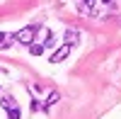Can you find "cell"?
<instances>
[{"instance_id": "obj_5", "label": "cell", "mask_w": 121, "mask_h": 119, "mask_svg": "<svg viewBox=\"0 0 121 119\" xmlns=\"http://www.w3.org/2000/svg\"><path fill=\"white\" fill-rule=\"evenodd\" d=\"M56 102H58V92H51V95L46 97V102H44V110H51Z\"/></svg>"}, {"instance_id": "obj_1", "label": "cell", "mask_w": 121, "mask_h": 119, "mask_svg": "<svg viewBox=\"0 0 121 119\" xmlns=\"http://www.w3.org/2000/svg\"><path fill=\"white\" fill-rule=\"evenodd\" d=\"M36 32H39V27H36V24H29V27L17 29V32L12 34V39H15L17 44H29V46H32V44H34V34H36Z\"/></svg>"}, {"instance_id": "obj_9", "label": "cell", "mask_w": 121, "mask_h": 119, "mask_svg": "<svg viewBox=\"0 0 121 119\" xmlns=\"http://www.w3.org/2000/svg\"><path fill=\"white\" fill-rule=\"evenodd\" d=\"M104 3H107V5H112V3H114V0H104Z\"/></svg>"}, {"instance_id": "obj_2", "label": "cell", "mask_w": 121, "mask_h": 119, "mask_svg": "<svg viewBox=\"0 0 121 119\" xmlns=\"http://www.w3.org/2000/svg\"><path fill=\"white\" fill-rule=\"evenodd\" d=\"M68 54H70V46H68V44H63V46H58L56 51L51 54V58H48V61H51V63H60Z\"/></svg>"}, {"instance_id": "obj_6", "label": "cell", "mask_w": 121, "mask_h": 119, "mask_svg": "<svg viewBox=\"0 0 121 119\" xmlns=\"http://www.w3.org/2000/svg\"><path fill=\"white\" fill-rule=\"evenodd\" d=\"M29 54H32V56H41L44 54V44H32V46H29Z\"/></svg>"}, {"instance_id": "obj_3", "label": "cell", "mask_w": 121, "mask_h": 119, "mask_svg": "<svg viewBox=\"0 0 121 119\" xmlns=\"http://www.w3.org/2000/svg\"><path fill=\"white\" fill-rule=\"evenodd\" d=\"M63 39H65L68 46H75V44L80 41V32H78V29H68V32L63 34Z\"/></svg>"}, {"instance_id": "obj_7", "label": "cell", "mask_w": 121, "mask_h": 119, "mask_svg": "<svg viewBox=\"0 0 121 119\" xmlns=\"http://www.w3.org/2000/svg\"><path fill=\"white\" fill-rule=\"evenodd\" d=\"M19 117H22L19 107H15V110H7V119H19Z\"/></svg>"}, {"instance_id": "obj_8", "label": "cell", "mask_w": 121, "mask_h": 119, "mask_svg": "<svg viewBox=\"0 0 121 119\" xmlns=\"http://www.w3.org/2000/svg\"><path fill=\"white\" fill-rule=\"evenodd\" d=\"M10 39H12V37H7V34H3V32H0V49L10 46Z\"/></svg>"}, {"instance_id": "obj_4", "label": "cell", "mask_w": 121, "mask_h": 119, "mask_svg": "<svg viewBox=\"0 0 121 119\" xmlns=\"http://www.w3.org/2000/svg\"><path fill=\"white\" fill-rule=\"evenodd\" d=\"M0 107H3V110H15L17 102H15L12 95H3V97H0Z\"/></svg>"}]
</instances>
